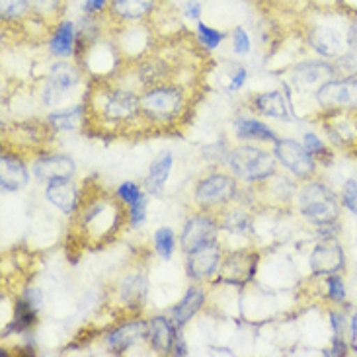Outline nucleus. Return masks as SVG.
Segmentation results:
<instances>
[{
    "mask_svg": "<svg viewBox=\"0 0 357 357\" xmlns=\"http://www.w3.org/2000/svg\"><path fill=\"white\" fill-rule=\"evenodd\" d=\"M65 2L67 0H29V8H31V14L38 16L39 20L53 22L63 14Z\"/></svg>",
    "mask_w": 357,
    "mask_h": 357,
    "instance_id": "obj_30",
    "label": "nucleus"
},
{
    "mask_svg": "<svg viewBox=\"0 0 357 357\" xmlns=\"http://www.w3.org/2000/svg\"><path fill=\"white\" fill-rule=\"evenodd\" d=\"M221 229V222L217 221L215 215L209 213H193L183 222L182 234H180V248L185 254L199 250L203 246L217 242V234Z\"/></svg>",
    "mask_w": 357,
    "mask_h": 357,
    "instance_id": "obj_8",
    "label": "nucleus"
},
{
    "mask_svg": "<svg viewBox=\"0 0 357 357\" xmlns=\"http://www.w3.org/2000/svg\"><path fill=\"white\" fill-rule=\"evenodd\" d=\"M227 162H229L231 174L236 180L248 183L271 180V176H275L278 165H280V160L273 153L254 145L236 146L229 155Z\"/></svg>",
    "mask_w": 357,
    "mask_h": 357,
    "instance_id": "obj_3",
    "label": "nucleus"
},
{
    "mask_svg": "<svg viewBox=\"0 0 357 357\" xmlns=\"http://www.w3.org/2000/svg\"><path fill=\"white\" fill-rule=\"evenodd\" d=\"M141 116V96L126 88H112L102 94V119L114 126L129 123Z\"/></svg>",
    "mask_w": 357,
    "mask_h": 357,
    "instance_id": "obj_7",
    "label": "nucleus"
},
{
    "mask_svg": "<svg viewBox=\"0 0 357 357\" xmlns=\"http://www.w3.org/2000/svg\"><path fill=\"white\" fill-rule=\"evenodd\" d=\"M185 98L182 90L170 84H156L141 94V116L153 126H174L183 116Z\"/></svg>",
    "mask_w": 357,
    "mask_h": 357,
    "instance_id": "obj_2",
    "label": "nucleus"
},
{
    "mask_svg": "<svg viewBox=\"0 0 357 357\" xmlns=\"http://www.w3.org/2000/svg\"><path fill=\"white\" fill-rule=\"evenodd\" d=\"M80 84V70L67 61L55 63L49 68L47 80L43 84V104L47 106H57L65 98Z\"/></svg>",
    "mask_w": 357,
    "mask_h": 357,
    "instance_id": "obj_9",
    "label": "nucleus"
},
{
    "mask_svg": "<svg viewBox=\"0 0 357 357\" xmlns=\"http://www.w3.org/2000/svg\"><path fill=\"white\" fill-rule=\"evenodd\" d=\"M324 129L332 143L342 149L357 146V109H328Z\"/></svg>",
    "mask_w": 357,
    "mask_h": 357,
    "instance_id": "obj_15",
    "label": "nucleus"
},
{
    "mask_svg": "<svg viewBox=\"0 0 357 357\" xmlns=\"http://www.w3.org/2000/svg\"><path fill=\"white\" fill-rule=\"evenodd\" d=\"M47 121L55 131H75L84 121V104L53 112L47 116Z\"/></svg>",
    "mask_w": 357,
    "mask_h": 357,
    "instance_id": "obj_29",
    "label": "nucleus"
},
{
    "mask_svg": "<svg viewBox=\"0 0 357 357\" xmlns=\"http://www.w3.org/2000/svg\"><path fill=\"white\" fill-rule=\"evenodd\" d=\"M146 207H149V197L143 192V195L135 203L129 205V222H131V227H139V225H143L146 221Z\"/></svg>",
    "mask_w": 357,
    "mask_h": 357,
    "instance_id": "obj_37",
    "label": "nucleus"
},
{
    "mask_svg": "<svg viewBox=\"0 0 357 357\" xmlns=\"http://www.w3.org/2000/svg\"><path fill=\"white\" fill-rule=\"evenodd\" d=\"M185 14H188V18L195 20V22H199V14H202V6L195 2V0H188L185 2Z\"/></svg>",
    "mask_w": 357,
    "mask_h": 357,
    "instance_id": "obj_43",
    "label": "nucleus"
},
{
    "mask_svg": "<svg viewBox=\"0 0 357 357\" xmlns=\"http://www.w3.org/2000/svg\"><path fill=\"white\" fill-rule=\"evenodd\" d=\"M77 49V31H75V24L63 20L59 22L55 31L49 38V51L59 59H67L75 55Z\"/></svg>",
    "mask_w": 357,
    "mask_h": 357,
    "instance_id": "obj_25",
    "label": "nucleus"
},
{
    "mask_svg": "<svg viewBox=\"0 0 357 357\" xmlns=\"http://www.w3.org/2000/svg\"><path fill=\"white\" fill-rule=\"evenodd\" d=\"M45 199L65 215L77 213L82 203L80 202V190L77 183L73 182V178H61V180L49 182L45 185Z\"/></svg>",
    "mask_w": 357,
    "mask_h": 357,
    "instance_id": "obj_18",
    "label": "nucleus"
},
{
    "mask_svg": "<svg viewBox=\"0 0 357 357\" xmlns=\"http://www.w3.org/2000/svg\"><path fill=\"white\" fill-rule=\"evenodd\" d=\"M330 326L334 332V338H346L349 332V317L344 310H330Z\"/></svg>",
    "mask_w": 357,
    "mask_h": 357,
    "instance_id": "obj_36",
    "label": "nucleus"
},
{
    "mask_svg": "<svg viewBox=\"0 0 357 357\" xmlns=\"http://www.w3.org/2000/svg\"><path fill=\"white\" fill-rule=\"evenodd\" d=\"M174 354L176 356H188V348H185V344H183V336L180 334V330H178V336H176L174 342Z\"/></svg>",
    "mask_w": 357,
    "mask_h": 357,
    "instance_id": "obj_44",
    "label": "nucleus"
},
{
    "mask_svg": "<svg viewBox=\"0 0 357 357\" xmlns=\"http://www.w3.org/2000/svg\"><path fill=\"white\" fill-rule=\"evenodd\" d=\"M158 0H112L109 14L117 22H141L156 10Z\"/></svg>",
    "mask_w": 357,
    "mask_h": 357,
    "instance_id": "obj_22",
    "label": "nucleus"
},
{
    "mask_svg": "<svg viewBox=\"0 0 357 357\" xmlns=\"http://www.w3.org/2000/svg\"><path fill=\"white\" fill-rule=\"evenodd\" d=\"M273 155L280 160V165L297 180H310L317 174L319 160L310 155L303 143H297L293 139H278L273 143Z\"/></svg>",
    "mask_w": 357,
    "mask_h": 357,
    "instance_id": "obj_6",
    "label": "nucleus"
},
{
    "mask_svg": "<svg viewBox=\"0 0 357 357\" xmlns=\"http://www.w3.org/2000/svg\"><path fill=\"white\" fill-rule=\"evenodd\" d=\"M174 166V156L172 153H162L153 160V165L149 166V174L145 178V190L151 195H160L165 192V185L170 178Z\"/></svg>",
    "mask_w": 357,
    "mask_h": 357,
    "instance_id": "obj_24",
    "label": "nucleus"
},
{
    "mask_svg": "<svg viewBox=\"0 0 357 357\" xmlns=\"http://www.w3.org/2000/svg\"><path fill=\"white\" fill-rule=\"evenodd\" d=\"M246 77H248V73H246V68L238 67L234 70V75H232L231 82H229V92H236V90H241L244 86V82H246Z\"/></svg>",
    "mask_w": 357,
    "mask_h": 357,
    "instance_id": "obj_41",
    "label": "nucleus"
},
{
    "mask_svg": "<svg viewBox=\"0 0 357 357\" xmlns=\"http://www.w3.org/2000/svg\"><path fill=\"white\" fill-rule=\"evenodd\" d=\"M146 320H129L123 326L112 330L106 336V348L112 354H126L139 340H145Z\"/></svg>",
    "mask_w": 357,
    "mask_h": 357,
    "instance_id": "obj_21",
    "label": "nucleus"
},
{
    "mask_svg": "<svg viewBox=\"0 0 357 357\" xmlns=\"http://www.w3.org/2000/svg\"><path fill=\"white\" fill-rule=\"evenodd\" d=\"M29 174L24 160L14 153H2L0 156V185L2 192H20L28 185Z\"/></svg>",
    "mask_w": 357,
    "mask_h": 357,
    "instance_id": "obj_20",
    "label": "nucleus"
},
{
    "mask_svg": "<svg viewBox=\"0 0 357 357\" xmlns=\"http://www.w3.org/2000/svg\"><path fill=\"white\" fill-rule=\"evenodd\" d=\"M29 0H0V16L2 22H20L28 16Z\"/></svg>",
    "mask_w": 357,
    "mask_h": 357,
    "instance_id": "obj_31",
    "label": "nucleus"
},
{
    "mask_svg": "<svg viewBox=\"0 0 357 357\" xmlns=\"http://www.w3.org/2000/svg\"><path fill=\"white\" fill-rule=\"evenodd\" d=\"M324 109H357V77H336L314 92Z\"/></svg>",
    "mask_w": 357,
    "mask_h": 357,
    "instance_id": "obj_10",
    "label": "nucleus"
},
{
    "mask_svg": "<svg viewBox=\"0 0 357 357\" xmlns=\"http://www.w3.org/2000/svg\"><path fill=\"white\" fill-rule=\"evenodd\" d=\"M338 77V67L328 63V59H310L303 61L291 73V82L303 94L317 92L322 84H326L328 80Z\"/></svg>",
    "mask_w": 357,
    "mask_h": 357,
    "instance_id": "obj_11",
    "label": "nucleus"
},
{
    "mask_svg": "<svg viewBox=\"0 0 357 357\" xmlns=\"http://www.w3.org/2000/svg\"><path fill=\"white\" fill-rule=\"evenodd\" d=\"M258 270V254L250 250H236L222 258L219 268V280L227 285L241 287L254 278Z\"/></svg>",
    "mask_w": 357,
    "mask_h": 357,
    "instance_id": "obj_14",
    "label": "nucleus"
},
{
    "mask_svg": "<svg viewBox=\"0 0 357 357\" xmlns=\"http://www.w3.org/2000/svg\"><path fill=\"white\" fill-rule=\"evenodd\" d=\"M234 133L242 141H254V143H275L278 135L270 126H266L264 121L250 119V117H238L234 121Z\"/></svg>",
    "mask_w": 357,
    "mask_h": 357,
    "instance_id": "obj_28",
    "label": "nucleus"
},
{
    "mask_svg": "<svg viewBox=\"0 0 357 357\" xmlns=\"http://www.w3.org/2000/svg\"><path fill=\"white\" fill-rule=\"evenodd\" d=\"M22 297L26 299V303H28L31 309H36L39 312L41 305H43V295H41V291H39L38 287H29V289H26Z\"/></svg>",
    "mask_w": 357,
    "mask_h": 357,
    "instance_id": "obj_40",
    "label": "nucleus"
},
{
    "mask_svg": "<svg viewBox=\"0 0 357 357\" xmlns=\"http://www.w3.org/2000/svg\"><path fill=\"white\" fill-rule=\"evenodd\" d=\"M309 264L317 278H326L346 268V254L336 238H322L310 252Z\"/></svg>",
    "mask_w": 357,
    "mask_h": 357,
    "instance_id": "obj_13",
    "label": "nucleus"
},
{
    "mask_svg": "<svg viewBox=\"0 0 357 357\" xmlns=\"http://www.w3.org/2000/svg\"><path fill=\"white\" fill-rule=\"evenodd\" d=\"M309 43L314 53H319L322 59H342L348 55V49L351 45V33L344 36L338 28L317 24L310 29Z\"/></svg>",
    "mask_w": 357,
    "mask_h": 357,
    "instance_id": "obj_12",
    "label": "nucleus"
},
{
    "mask_svg": "<svg viewBox=\"0 0 357 357\" xmlns=\"http://www.w3.org/2000/svg\"><path fill=\"white\" fill-rule=\"evenodd\" d=\"M155 250L162 260H170L176 252V234L172 229L162 227L155 232Z\"/></svg>",
    "mask_w": 357,
    "mask_h": 357,
    "instance_id": "obj_32",
    "label": "nucleus"
},
{
    "mask_svg": "<svg viewBox=\"0 0 357 357\" xmlns=\"http://www.w3.org/2000/svg\"><path fill=\"white\" fill-rule=\"evenodd\" d=\"M77 172L75 160L67 155H43L38 156L31 165V174L38 178L39 182H53L61 178H73Z\"/></svg>",
    "mask_w": 357,
    "mask_h": 357,
    "instance_id": "obj_17",
    "label": "nucleus"
},
{
    "mask_svg": "<svg viewBox=\"0 0 357 357\" xmlns=\"http://www.w3.org/2000/svg\"><path fill=\"white\" fill-rule=\"evenodd\" d=\"M299 213L314 227L336 222L340 219L342 202L340 195L330 190L326 183L312 180L297 192Z\"/></svg>",
    "mask_w": 357,
    "mask_h": 357,
    "instance_id": "obj_4",
    "label": "nucleus"
},
{
    "mask_svg": "<svg viewBox=\"0 0 357 357\" xmlns=\"http://www.w3.org/2000/svg\"><path fill=\"white\" fill-rule=\"evenodd\" d=\"M222 261V252L221 246L217 242H211L207 246H203L199 250L188 254V261H185V268H188V275L195 281L209 280L213 273H217L221 268Z\"/></svg>",
    "mask_w": 357,
    "mask_h": 357,
    "instance_id": "obj_16",
    "label": "nucleus"
},
{
    "mask_svg": "<svg viewBox=\"0 0 357 357\" xmlns=\"http://www.w3.org/2000/svg\"><path fill=\"white\" fill-rule=\"evenodd\" d=\"M146 291H149V280L145 275L143 273H129L119 285V303L123 307H129V309L141 307L146 299Z\"/></svg>",
    "mask_w": 357,
    "mask_h": 357,
    "instance_id": "obj_26",
    "label": "nucleus"
},
{
    "mask_svg": "<svg viewBox=\"0 0 357 357\" xmlns=\"http://www.w3.org/2000/svg\"><path fill=\"white\" fill-rule=\"evenodd\" d=\"M116 195L119 202L123 203V205H131V203H135L141 195H143V192H141V188L137 185L135 182H123L117 185L116 190Z\"/></svg>",
    "mask_w": 357,
    "mask_h": 357,
    "instance_id": "obj_38",
    "label": "nucleus"
},
{
    "mask_svg": "<svg viewBox=\"0 0 357 357\" xmlns=\"http://www.w3.org/2000/svg\"><path fill=\"white\" fill-rule=\"evenodd\" d=\"M232 51L236 55H248L252 51L250 38H248V33L241 26L234 28V31H232Z\"/></svg>",
    "mask_w": 357,
    "mask_h": 357,
    "instance_id": "obj_39",
    "label": "nucleus"
},
{
    "mask_svg": "<svg viewBox=\"0 0 357 357\" xmlns=\"http://www.w3.org/2000/svg\"><path fill=\"white\" fill-rule=\"evenodd\" d=\"M254 109L261 114V116L273 117V119H281V121H289L291 109L289 100L281 94L280 90H271V92H261L252 100Z\"/></svg>",
    "mask_w": 357,
    "mask_h": 357,
    "instance_id": "obj_23",
    "label": "nucleus"
},
{
    "mask_svg": "<svg viewBox=\"0 0 357 357\" xmlns=\"http://www.w3.org/2000/svg\"><path fill=\"white\" fill-rule=\"evenodd\" d=\"M236 195H238V180L234 176L213 172L197 182L193 199H195V205L202 207L203 211H213L234 202Z\"/></svg>",
    "mask_w": 357,
    "mask_h": 357,
    "instance_id": "obj_5",
    "label": "nucleus"
},
{
    "mask_svg": "<svg viewBox=\"0 0 357 357\" xmlns=\"http://www.w3.org/2000/svg\"><path fill=\"white\" fill-rule=\"evenodd\" d=\"M203 305H205V291L202 287L192 285L185 291L183 299L178 303V307H174V310H172V320H174L176 326L183 328L203 309Z\"/></svg>",
    "mask_w": 357,
    "mask_h": 357,
    "instance_id": "obj_27",
    "label": "nucleus"
},
{
    "mask_svg": "<svg viewBox=\"0 0 357 357\" xmlns=\"http://www.w3.org/2000/svg\"><path fill=\"white\" fill-rule=\"evenodd\" d=\"M178 326L174 320L166 319V317H153L146 320V334L145 340L149 342L151 349H155L156 354H170L174 349L176 336H178Z\"/></svg>",
    "mask_w": 357,
    "mask_h": 357,
    "instance_id": "obj_19",
    "label": "nucleus"
},
{
    "mask_svg": "<svg viewBox=\"0 0 357 357\" xmlns=\"http://www.w3.org/2000/svg\"><path fill=\"white\" fill-rule=\"evenodd\" d=\"M222 39H225V33H222V31L211 28V26H207V24H203V22H197V41H199L207 51H213V49L219 47L222 43Z\"/></svg>",
    "mask_w": 357,
    "mask_h": 357,
    "instance_id": "obj_34",
    "label": "nucleus"
},
{
    "mask_svg": "<svg viewBox=\"0 0 357 357\" xmlns=\"http://www.w3.org/2000/svg\"><path fill=\"white\" fill-rule=\"evenodd\" d=\"M324 283H326V297H328L330 303L344 305L348 299V289H346L344 278L340 273H332V275L324 278Z\"/></svg>",
    "mask_w": 357,
    "mask_h": 357,
    "instance_id": "obj_33",
    "label": "nucleus"
},
{
    "mask_svg": "<svg viewBox=\"0 0 357 357\" xmlns=\"http://www.w3.org/2000/svg\"><path fill=\"white\" fill-rule=\"evenodd\" d=\"M107 2H109V0H84L82 10H84L86 14H100V12L106 10Z\"/></svg>",
    "mask_w": 357,
    "mask_h": 357,
    "instance_id": "obj_42",
    "label": "nucleus"
},
{
    "mask_svg": "<svg viewBox=\"0 0 357 357\" xmlns=\"http://www.w3.org/2000/svg\"><path fill=\"white\" fill-rule=\"evenodd\" d=\"M340 202H342V207H346L349 213H354L357 217V178L346 180L342 193H340Z\"/></svg>",
    "mask_w": 357,
    "mask_h": 357,
    "instance_id": "obj_35",
    "label": "nucleus"
},
{
    "mask_svg": "<svg viewBox=\"0 0 357 357\" xmlns=\"http://www.w3.org/2000/svg\"><path fill=\"white\" fill-rule=\"evenodd\" d=\"M123 222V207L116 197L98 195L86 203H80L77 211V227L82 236L92 242L112 238Z\"/></svg>",
    "mask_w": 357,
    "mask_h": 357,
    "instance_id": "obj_1",
    "label": "nucleus"
}]
</instances>
